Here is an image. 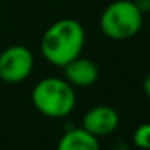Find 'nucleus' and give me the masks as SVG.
I'll list each match as a JSON object with an SVG mask.
<instances>
[{
    "instance_id": "4",
    "label": "nucleus",
    "mask_w": 150,
    "mask_h": 150,
    "mask_svg": "<svg viewBox=\"0 0 150 150\" xmlns=\"http://www.w3.org/2000/svg\"><path fill=\"white\" fill-rule=\"evenodd\" d=\"M34 68V55L24 45H11L0 53V79L7 84L26 81Z\"/></svg>"
},
{
    "instance_id": "8",
    "label": "nucleus",
    "mask_w": 150,
    "mask_h": 150,
    "mask_svg": "<svg viewBox=\"0 0 150 150\" xmlns=\"http://www.w3.org/2000/svg\"><path fill=\"white\" fill-rule=\"evenodd\" d=\"M132 142L137 149L150 150V123H144L136 127L132 136Z\"/></svg>"
},
{
    "instance_id": "5",
    "label": "nucleus",
    "mask_w": 150,
    "mask_h": 150,
    "mask_svg": "<svg viewBox=\"0 0 150 150\" xmlns=\"http://www.w3.org/2000/svg\"><path fill=\"white\" fill-rule=\"evenodd\" d=\"M120 126V115L113 107L108 105H97L91 108L84 115L82 127L95 137H107L111 136Z\"/></svg>"
},
{
    "instance_id": "1",
    "label": "nucleus",
    "mask_w": 150,
    "mask_h": 150,
    "mask_svg": "<svg viewBox=\"0 0 150 150\" xmlns=\"http://www.w3.org/2000/svg\"><path fill=\"white\" fill-rule=\"evenodd\" d=\"M86 42L84 28L73 18L55 21L45 29L40 40V52L49 63L63 68L81 55Z\"/></svg>"
},
{
    "instance_id": "10",
    "label": "nucleus",
    "mask_w": 150,
    "mask_h": 150,
    "mask_svg": "<svg viewBox=\"0 0 150 150\" xmlns=\"http://www.w3.org/2000/svg\"><path fill=\"white\" fill-rule=\"evenodd\" d=\"M144 92H145V95L150 98V73L145 76V79H144Z\"/></svg>"
},
{
    "instance_id": "3",
    "label": "nucleus",
    "mask_w": 150,
    "mask_h": 150,
    "mask_svg": "<svg viewBox=\"0 0 150 150\" xmlns=\"http://www.w3.org/2000/svg\"><path fill=\"white\" fill-rule=\"evenodd\" d=\"M144 24V13L131 0H115L102 11L100 29L108 39L126 40L134 37Z\"/></svg>"
},
{
    "instance_id": "2",
    "label": "nucleus",
    "mask_w": 150,
    "mask_h": 150,
    "mask_svg": "<svg viewBox=\"0 0 150 150\" xmlns=\"http://www.w3.org/2000/svg\"><path fill=\"white\" fill-rule=\"evenodd\" d=\"M33 105L39 113L49 118H65L74 110V87L65 78H44L34 86L31 94Z\"/></svg>"
},
{
    "instance_id": "9",
    "label": "nucleus",
    "mask_w": 150,
    "mask_h": 150,
    "mask_svg": "<svg viewBox=\"0 0 150 150\" xmlns=\"http://www.w3.org/2000/svg\"><path fill=\"white\" fill-rule=\"evenodd\" d=\"M134 4L139 7V10L142 11V13H145V11L150 10V0H134Z\"/></svg>"
},
{
    "instance_id": "6",
    "label": "nucleus",
    "mask_w": 150,
    "mask_h": 150,
    "mask_svg": "<svg viewBox=\"0 0 150 150\" xmlns=\"http://www.w3.org/2000/svg\"><path fill=\"white\" fill-rule=\"evenodd\" d=\"M65 79L73 87H89L98 79V66L81 55L63 66Z\"/></svg>"
},
{
    "instance_id": "7",
    "label": "nucleus",
    "mask_w": 150,
    "mask_h": 150,
    "mask_svg": "<svg viewBox=\"0 0 150 150\" xmlns=\"http://www.w3.org/2000/svg\"><path fill=\"white\" fill-rule=\"evenodd\" d=\"M57 150H100V145L98 137L92 136L84 127H74L62 136Z\"/></svg>"
}]
</instances>
